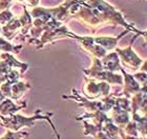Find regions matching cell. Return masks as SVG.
<instances>
[{"mask_svg": "<svg viewBox=\"0 0 147 139\" xmlns=\"http://www.w3.org/2000/svg\"><path fill=\"white\" fill-rule=\"evenodd\" d=\"M85 74H87L89 77L98 79V80L104 81L107 83H118L123 84V77L121 75H116L113 72L106 71L103 68L101 63V60L99 58L92 57V65L89 70L84 71Z\"/></svg>", "mask_w": 147, "mask_h": 139, "instance_id": "7a4b0ae2", "label": "cell"}, {"mask_svg": "<svg viewBox=\"0 0 147 139\" xmlns=\"http://www.w3.org/2000/svg\"><path fill=\"white\" fill-rule=\"evenodd\" d=\"M128 32L129 30L126 28L125 31L123 32L122 34H120L118 37H107V36H105V37H96L94 38V41H95V43L101 45L102 47H104L106 51H110V49H113L116 47L118 41L120 40V38L122 37L123 35H125L126 33H128Z\"/></svg>", "mask_w": 147, "mask_h": 139, "instance_id": "30bf717a", "label": "cell"}, {"mask_svg": "<svg viewBox=\"0 0 147 139\" xmlns=\"http://www.w3.org/2000/svg\"><path fill=\"white\" fill-rule=\"evenodd\" d=\"M124 75V91H123V94L122 95H125L126 98H129L131 94H136V93H138L141 91V85L137 82L135 78H134V75H130V74H127L124 70H121Z\"/></svg>", "mask_w": 147, "mask_h": 139, "instance_id": "8992f818", "label": "cell"}, {"mask_svg": "<svg viewBox=\"0 0 147 139\" xmlns=\"http://www.w3.org/2000/svg\"><path fill=\"white\" fill-rule=\"evenodd\" d=\"M110 85L107 82H97L95 80H87L86 79V84L84 87V95L89 100L98 99L101 97H106L109 95Z\"/></svg>", "mask_w": 147, "mask_h": 139, "instance_id": "3957f363", "label": "cell"}, {"mask_svg": "<svg viewBox=\"0 0 147 139\" xmlns=\"http://www.w3.org/2000/svg\"><path fill=\"white\" fill-rule=\"evenodd\" d=\"M28 132H22V131H11L9 130L2 137H0V139H22L23 137L28 136Z\"/></svg>", "mask_w": 147, "mask_h": 139, "instance_id": "7c38bea8", "label": "cell"}, {"mask_svg": "<svg viewBox=\"0 0 147 139\" xmlns=\"http://www.w3.org/2000/svg\"><path fill=\"white\" fill-rule=\"evenodd\" d=\"M31 87H32L28 83H24L22 81H18L13 84H9L7 82H3L2 84H0V90L3 95L5 96V98H9L12 100H18Z\"/></svg>", "mask_w": 147, "mask_h": 139, "instance_id": "5b68a950", "label": "cell"}, {"mask_svg": "<svg viewBox=\"0 0 147 139\" xmlns=\"http://www.w3.org/2000/svg\"><path fill=\"white\" fill-rule=\"evenodd\" d=\"M21 22L17 18H13L12 20H9L6 24H4L2 28H1V33L7 40H12L13 38L15 37V35L18 33V31L21 28Z\"/></svg>", "mask_w": 147, "mask_h": 139, "instance_id": "9c48e42d", "label": "cell"}, {"mask_svg": "<svg viewBox=\"0 0 147 139\" xmlns=\"http://www.w3.org/2000/svg\"><path fill=\"white\" fill-rule=\"evenodd\" d=\"M41 110H37L35 112V114L33 117H25V116H22V115H12V116H7V117H1L0 118V124L4 127L7 130L11 131H20L22 127H32L33 124L36 120L38 119H44V120H49V118L52 117L53 113H49V114L46 115H41Z\"/></svg>", "mask_w": 147, "mask_h": 139, "instance_id": "6da1fadb", "label": "cell"}, {"mask_svg": "<svg viewBox=\"0 0 147 139\" xmlns=\"http://www.w3.org/2000/svg\"><path fill=\"white\" fill-rule=\"evenodd\" d=\"M4 99H5V96L3 95L2 92H1V90H0V103H1V102L4 100Z\"/></svg>", "mask_w": 147, "mask_h": 139, "instance_id": "9a60e30c", "label": "cell"}, {"mask_svg": "<svg viewBox=\"0 0 147 139\" xmlns=\"http://www.w3.org/2000/svg\"><path fill=\"white\" fill-rule=\"evenodd\" d=\"M0 33H1V28H0Z\"/></svg>", "mask_w": 147, "mask_h": 139, "instance_id": "2e32d148", "label": "cell"}, {"mask_svg": "<svg viewBox=\"0 0 147 139\" xmlns=\"http://www.w3.org/2000/svg\"><path fill=\"white\" fill-rule=\"evenodd\" d=\"M14 18V13L9 9H4L2 12H0V24L4 25L6 24L9 20Z\"/></svg>", "mask_w": 147, "mask_h": 139, "instance_id": "4fadbf2b", "label": "cell"}, {"mask_svg": "<svg viewBox=\"0 0 147 139\" xmlns=\"http://www.w3.org/2000/svg\"><path fill=\"white\" fill-rule=\"evenodd\" d=\"M46 121H49V123L51 124V127H52L53 131H54V133H55V135H56V138H57V139H61V137H60L59 133L57 132V130H56V127H55V125H54V123H53L52 121H51V118H49V120H46Z\"/></svg>", "mask_w": 147, "mask_h": 139, "instance_id": "5bb4252c", "label": "cell"}, {"mask_svg": "<svg viewBox=\"0 0 147 139\" xmlns=\"http://www.w3.org/2000/svg\"><path fill=\"white\" fill-rule=\"evenodd\" d=\"M22 47H23V45H14V44L9 43L7 40H5L4 38L0 37V51H3L4 53L18 54V53H20Z\"/></svg>", "mask_w": 147, "mask_h": 139, "instance_id": "8fae6325", "label": "cell"}, {"mask_svg": "<svg viewBox=\"0 0 147 139\" xmlns=\"http://www.w3.org/2000/svg\"><path fill=\"white\" fill-rule=\"evenodd\" d=\"M139 36V34H136L135 38L131 40V43L129 44L128 47H126V49H118L117 47L116 51H117V54L119 56L120 58H121V61H122L123 65L126 66V68H134V70H138L140 66H141L142 60L140 57H139L137 54H136L131 49V44L132 42L135 41V39Z\"/></svg>", "mask_w": 147, "mask_h": 139, "instance_id": "277c9868", "label": "cell"}, {"mask_svg": "<svg viewBox=\"0 0 147 139\" xmlns=\"http://www.w3.org/2000/svg\"><path fill=\"white\" fill-rule=\"evenodd\" d=\"M26 106V103L23 104H17L13 101L12 99L5 98L1 103H0V115L3 117H7V116H12L18 111H20L21 108H24Z\"/></svg>", "mask_w": 147, "mask_h": 139, "instance_id": "52a82bcc", "label": "cell"}, {"mask_svg": "<svg viewBox=\"0 0 147 139\" xmlns=\"http://www.w3.org/2000/svg\"><path fill=\"white\" fill-rule=\"evenodd\" d=\"M1 117H2V116H1V115H0V118H1Z\"/></svg>", "mask_w": 147, "mask_h": 139, "instance_id": "e0dca14e", "label": "cell"}, {"mask_svg": "<svg viewBox=\"0 0 147 139\" xmlns=\"http://www.w3.org/2000/svg\"><path fill=\"white\" fill-rule=\"evenodd\" d=\"M102 66L104 70L109 72L113 71H121L122 66L120 65V59L119 56L116 52H111L107 55H105L103 58H101Z\"/></svg>", "mask_w": 147, "mask_h": 139, "instance_id": "ba28073f", "label": "cell"}]
</instances>
